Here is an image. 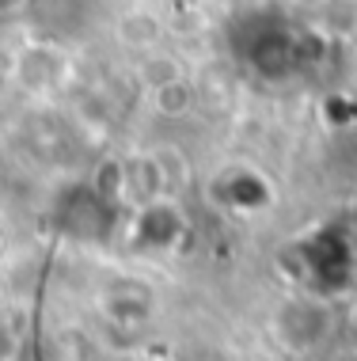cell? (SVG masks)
Returning a JSON list of instances; mask_svg holds the SVG:
<instances>
[{
    "label": "cell",
    "mask_w": 357,
    "mask_h": 361,
    "mask_svg": "<svg viewBox=\"0 0 357 361\" xmlns=\"http://www.w3.org/2000/svg\"><path fill=\"white\" fill-rule=\"evenodd\" d=\"M225 198H228V206H236L244 213H255L270 202V187L251 171H232L228 183H225Z\"/></svg>",
    "instance_id": "5"
},
{
    "label": "cell",
    "mask_w": 357,
    "mask_h": 361,
    "mask_svg": "<svg viewBox=\"0 0 357 361\" xmlns=\"http://www.w3.org/2000/svg\"><path fill=\"white\" fill-rule=\"evenodd\" d=\"M182 236V217L175 206H163V202H149L141 209V221H137V243L152 251H163L171 247Z\"/></svg>",
    "instance_id": "4"
},
{
    "label": "cell",
    "mask_w": 357,
    "mask_h": 361,
    "mask_svg": "<svg viewBox=\"0 0 357 361\" xmlns=\"http://www.w3.org/2000/svg\"><path fill=\"white\" fill-rule=\"evenodd\" d=\"M301 262H304L308 286L320 293H339L353 281V247L346 236H339V228H323L320 236L304 240Z\"/></svg>",
    "instance_id": "1"
},
{
    "label": "cell",
    "mask_w": 357,
    "mask_h": 361,
    "mask_svg": "<svg viewBox=\"0 0 357 361\" xmlns=\"http://www.w3.org/2000/svg\"><path fill=\"white\" fill-rule=\"evenodd\" d=\"M114 213H118V206H114L107 194H99L95 183H76V187H69V190L61 194L57 221H61L65 236L99 243V240L111 236Z\"/></svg>",
    "instance_id": "2"
},
{
    "label": "cell",
    "mask_w": 357,
    "mask_h": 361,
    "mask_svg": "<svg viewBox=\"0 0 357 361\" xmlns=\"http://www.w3.org/2000/svg\"><path fill=\"white\" fill-rule=\"evenodd\" d=\"M236 46L244 50L251 69L270 76V80H282V76H289L296 65H301V42L293 38L289 27L270 23V19H263L255 31L244 27V42L236 38Z\"/></svg>",
    "instance_id": "3"
}]
</instances>
